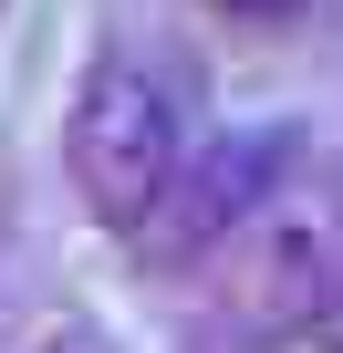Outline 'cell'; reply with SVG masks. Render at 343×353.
Instances as JSON below:
<instances>
[{
	"label": "cell",
	"instance_id": "cell-5",
	"mask_svg": "<svg viewBox=\"0 0 343 353\" xmlns=\"http://www.w3.org/2000/svg\"><path fill=\"white\" fill-rule=\"evenodd\" d=\"M219 11H239V21H312V11H333V0H219Z\"/></svg>",
	"mask_w": 343,
	"mask_h": 353
},
{
	"label": "cell",
	"instance_id": "cell-3",
	"mask_svg": "<svg viewBox=\"0 0 343 353\" xmlns=\"http://www.w3.org/2000/svg\"><path fill=\"white\" fill-rule=\"evenodd\" d=\"M229 301L239 322H312L343 291V166H291V188L229 239Z\"/></svg>",
	"mask_w": 343,
	"mask_h": 353
},
{
	"label": "cell",
	"instance_id": "cell-4",
	"mask_svg": "<svg viewBox=\"0 0 343 353\" xmlns=\"http://www.w3.org/2000/svg\"><path fill=\"white\" fill-rule=\"evenodd\" d=\"M32 353H125V343H115L104 322H52V332H42Z\"/></svg>",
	"mask_w": 343,
	"mask_h": 353
},
{
	"label": "cell",
	"instance_id": "cell-6",
	"mask_svg": "<svg viewBox=\"0 0 343 353\" xmlns=\"http://www.w3.org/2000/svg\"><path fill=\"white\" fill-rule=\"evenodd\" d=\"M312 343H322V353H343V291H333V301L312 312Z\"/></svg>",
	"mask_w": 343,
	"mask_h": 353
},
{
	"label": "cell",
	"instance_id": "cell-1",
	"mask_svg": "<svg viewBox=\"0 0 343 353\" xmlns=\"http://www.w3.org/2000/svg\"><path fill=\"white\" fill-rule=\"evenodd\" d=\"M198 156V104H188V73L177 63H156L146 42H104L63 104V176H73V198L135 239L156 219V198L177 188V166Z\"/></svg>",
	"mask_w": 343,
	"mask_h": 353
},
{
	"label": "cell",
	"instance_id": "cell-2",
	"mask_svg": "<svg viewBox=\"0 0 343 353\" xmlns=\"http://www.w3.org/2000/svg\"><path fill=\"white\" fill-rule=\"evenodd\" d=\"M291 166H302V125L291 114H260V125L208 135L177 166V188L156 198V219L135 229V260L146 270H208V260H229V239L291 188Z\"/></svg>",
	"mask_w": 343,
	"mask_h": 353
}]
</instances>
